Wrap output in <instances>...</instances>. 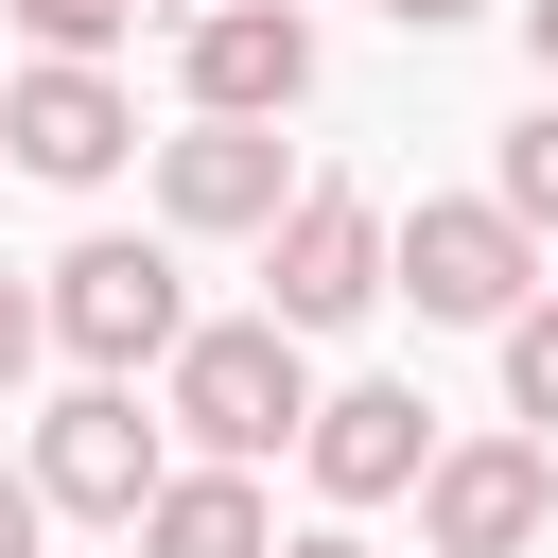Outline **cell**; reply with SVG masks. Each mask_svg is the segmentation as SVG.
<instances>
[{
	"label": "cell",
	"mask_w": 558,
	"mask_h": 558,
	"mask_svg": "<svg viewBox=\"0 0 558 558\" xmlns=\"http://www.w3.org/2000/svg\"><path fill=\"white\" fill-rule=\"evenodd\" d=\"M157 384H174L192 471H262V453H296V436H314V366H296V331H279V314H209Z\"/></svg>",
	"instance_id": "1"
},
{
	"label": "cell",
	"mask_w": 558,
	"mask_h": 558,
	"mask_svg": "<svg viewBox=\"0 0 558 558\" xmlns=\"http://www.w3.org/2000/svg\"><path fill=\"white\" fill-rule=\"evenodd\" d=\"M35 314H52V349H70L87 384H140V366H174V349H192L174 244H122V227H87V244L35 279Z\"/></svg>",
	"instance_id": "2"
},
{
	"label": "cell",
	"mask_w": 558,
	"mask_h": 558,
	"mask_svg": "<svg viewBox=\"0 0 558 558\" xmlns=\"http://www.w3.org/2000/svg\"><path fill=\"white\" fill-rule=\"evenodd\" d=\"M384 296H418L436 331H506V314L541 296V244H523L488 192H436V209L384 227Z\"/></svg>",
	"instance_id": "3"
},
{
	"label": "cell",
	"mask_w": 558,
	"mask_h": 558,
	"mask_svg": "<svg viewBox=\"0 0 558 558\" xmlns=\"http://www.w3.org/2000/svg\"><path fill=\"white\" fill-rule=\"evenodd\" d=\"M366 296H384V209H366L349 174H296V209L262 227V314L314 349V331H349Z\"/></svg>",
	"instance_id": "4"
},
{
	"label": "cell",
	"mask_w": 558,
	"mask_h": 558,
	"mask_svg": "<svg viewBox=\"0 0 558 558\" xmlns=\"http://www.w3.org/2000/svg\"><path fill=\"white\" fill-rule=\"evenodd\" d=\"M157 488H174V453H157L140 384H70V401L35 418V506H52V523H122V541H140Z\"/></svg>",
	"instance_id": "5"
},
{
	"label": "cell",
	"mask_w": 558,
	"mask_h": 558,
	"mask_svg": "<svg viewBox=\"0 0 558 558\" xmlns=\"http://www.w3.org/2000/svg\"><path fill=\"white\" fill-rule=\"evenodd\" d=\"M558 523V453L541 436H436V471H418V541L436 558H523Z\"/></svg>",
	"instance_id": "6"
},
{
	"label": "cell",
	"mask_w": 558,
	"mask_h": 558,
	"mask_svg": "<svg viewBox=\"0 0 558 558\" xmlns=\"http://www.w3.org/2000/svg\"><path fill=\"white\" fill-rule=\"evenodd\" d=\"M174 70H192V122H296L314 105V17L296 0H209Z\"/></svg>",
	"instance_id": "7"
},
{
	"label": "cell",
	"mask_w": 558,
	"mask_h": 558,
	"mask_svg": "<svg viewBox=\"0 0 558 558\" xmlns=\"http://www.w3.org/2000/svg\"><path fill=\"white\" fill-rule=\"evenodd\" d=\"M0 157L52 174V192H105V174L140 157V105H122L105 70H17V87H0Z\"/></svg>",
	"instance_id": "8"
},
{
	"label": "cell",
	"mask_w": 558,
	"mask_h": 558,
	"mask_svg": "<svg viewBox=\"0 0 558 558\" xmlns=\"http://www.w3.org/2000/svg\"><path fill=\"white\" fill-rule=\"evenodd\" d=\"M157 209L209 227V244H227V227H279V209H296L279 122H174V140H157Z\"/></svg>",
	"instance_id": "9"
},
{
	"label": "cell",
	"mask_w": 558,
	"mask_h": 558,
	"mask_svg": "<svg viewBox=\"0 0 558 558\" xmlns=\"http://www.w3.org/2000/svg\"><path fill=\"white\" fill-rule=\"evenodd\" d=\"M296 453H314V488H331V506H401V488L436 471V401H418V384H331Z\"/></svg>",
	"instance_id": "10"
},
{
	"label": "cell",
	"mask_w": 558,
	"mask_h": 558,
	"mask_svg": "<svg viewBox=\"0 0 558 558\" xmlns=\"http://www.w3.org/2000/svg\"><path fill=\"white\" fill-rule=\"evenodd\" d=\"M140 558H279V506H262V471H174V488L140 506Z\"/></svg>",
	"instance_id": "11"
},
{
	"label": "cell",
	"mask_w": 558,
	"mask_h": 558,
	"mask_svg": "<svg viewBox=\"0 0 558 558\" xmlns=\"http://www.w3.org/2000/svg\"><path fill=\"white\" fill-rule=\"evenodd\" d=\"M488 209H506V227H523V244H541V227H558V87H541V105H523V122H506V157H488Z\"/></svg>",
	"instance_id": "12"
},
{
	"label": "cell",
	"mask_w": 558,
	"mask_h": 558,
	"mask_svg": "<svg viewBox=\"0 0 558 558\" xmlns=\"http://www.w3.org/2000/svg\"><path fill=\"white\" fill-rule=\"evenodd\" d=\"M17 35H35V70H105V35L140 17V0H0Z\"/></svg>",
	"instance_id": "13"
},
{
	"label": "cell",
	"mask_w": 558,
	"mask_h": 558,
	"mask_svg": "<svg viewBox=\"0 0 558 558\" xmlns=\"http://www.w3.org/2000/svg\"><path fill=\"white\" fill-rule=\"evenodd\" d=\"M506 418H541V436H558V296H523V314H506Z\"/></svg>",
	"instance_id": "14"
},
{
	"label": "cell",
	"mask_w": 558,
	"mask_h": 558,
	"mask_svg": "<svg viewBox=\"0 0 558 558\" xmlns=\"http://www.w3.org/2000/svg\"><path fill=\"white\" fill-rule=\"evenodd\" d=\"M35 349H52V314H35V279L0 262V401H17V366H35Z\"/></svg>",
	"instance_id": "15"
},
{
	"label": "cell",
	"mask_w": 558,
	"mask_h": 558,
	"mask_svg": "<svg viewBox=\"0 0 558 558\" xmlns=\"http://www.w3.org/2000/svg\"><path fill=\"white\" fill-rule=\"evenodd\" d=\"M52 541V506H35V471H0V558H35Z\"/></svg>",
	"instance_id": "16"
},
{
	"label": "cell",
	"mask_w": 558,
	"mask_h": 558,
	"mask_svg": "<svg viewBox=\"0 0 558 558\" xmlns=\"http://www.w3.org/2000/svg\"><path fill=\"white\" fill-rule=\"evenodd\" d=\"M384 17H401V35H453V17H488V0H384Z\"/></svg>",
	"instance_id": "17"
},
{
	"label": "cell",
	"mask_w": 558,
	"mask_h": 558,
	"mask_svg": "<svg viewBox=\"0 0 558 558\" xmlns=\"http://www.w3.org/2000/svg\"><path fill=\"white\" fill-rule=\"evenodd\" d=\"M523 52H541V87H558V0H523Z\"/></svg>",
	"instance_id": "18"
},
{
	"label": "cell",
	"mask_w": 558,
	"mask_h": 558,
	"mask_svg": "<svg viewBox=\"0 0 558 558\" xmlns=\"http://www.w3.org/2000/svg\"><path fill=\"white\" fill-rule=\"evenodd\" d=\"M279 558H366V541H349V523H314V541H279Z\"/></svg>",
	"instance_id": "19"
}]
</instances>
